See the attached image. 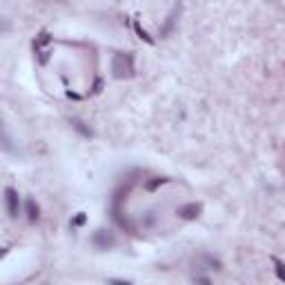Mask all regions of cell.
I'll return each instance as SVG.
<instances>
[{
	"instance_id": "6da1fadb",
	"label": "cell",
	"mask_w": 285,
	"mask_h": 285,
	"mask_svg": "<svg viewBox=\"0 0 285 285\" xmlns=\"http://www.w3.org/2000/svg\"><path fill=\"white\" fill-rule=\"evenodd\" d=\"M112 72L116 78H130L134 74V58L130 54H116L112 60Z\"/></svg>"
},
{
	"instance_id": "7a4b0ae2",
	"label": "cell",
	"mask_w": 285,
	"mask_h": 285,
	"mask_svg": "<svg viewBox=\"0 0 285 285\" xmlns=\"http://www.w3.org/2000/svg\"><path fill=\"white\" fill-rule=\"evenodd\" d=\"M5 205H7V212H9L11 219H16V216H18V209H20V201H18L16 189H11V187L5 189Z\"/></svg>"
},
{
	"instance_id": "3957f363",
	"label": "cell",
	"mask_w": 285,
	"mask_h": 285,
	"mask_svg": "<svg viewBox=\"0 0 285 285\" xmlns=\"http://www.w3.org/2000/svg\"><path fill=\"white\" fill-rule=\"evenodd\" d=\"M94 243H96V247H112L114 245V236L110 232H105V229H100L94 236Z\"/></svg>"
},
{
	"instance_id": "277c9868",
	"label": "cell",
	"mask_w": 285,
	"mask_h": 285,
	"mask_svg": "<svg viewBox=\"0 0 285 285\" xmlns=\"http://www.w3.org/2000/svg\"><path fill=\"white\" fill-rule=\"evenodd\" d=\"M179 214L183 216V219H196V216L201 214V205L199 203H187V205H183L179 209Z\"/></svg>"
},
{
	"instance_id": "5b68a950",
	"label": "cell",
	"mask_w": 285,
	"mask_h": 285,
	"mask_svg": "<svg viewBox=\"0 0 285 285\" xmlns=\"http://www.w3.org/2000/svg\"><path fill=\"white\" fill-rule=\"evenodd\" d=\"M27 216H29V221L33 223L38 219V205L33 201H27Z\"/></svg>"
},
{
	"instance_id": "8992f818",
	"label": "cell",
	"mask_w": 285,
	"mask_h": 285,
	"mask_svg": "<svg viewBox=\"0 0 285 285\" xmlns=\"http://www.w3.org/2000/svg\"><path fill=\"white\" fill-rule=\"evenodd\" d=\"M272 263H274V270H276V276H279L281 281H285V265L279 261V259H272Z\"/></svg>"
},
{
	"instance_id": "52a82bcc",
	"label": "cell",
	"mask_w": 285,
	"mask_h": 285,
	"mask_svg": "<svg viewBox=\"0 0 285 285\" xmlns=\"http://www.w3.org/2000/svg\"><path fill=\"white\" fill-rule=\"evenodd\" d=\"M134 29H136V33H138V36H140V38H145V40H147V43H152V38H149V36H147V31H145V29H142V27H140L138 23H134Z\"/></svg>"
},
{
	"instance_id": "ba28073f",
	"label": "cell",
	"mask_w": 285,
	"mask_h": 285,
	"mask_svg": "<svg viewBox=\"0 0 285 285\" xmlns=\"http://www.w3.org/2000/svg\"><path fill=\"white\" fill-rule=\"evenodd\" d=\"M163 183H167V179H154V181H149V183H147V189L152 192V189H156L158 185H163Z\"/></svg>"
},
{
	"instance_id": "9c48e42d",
	"label": "cell",
	"mask_w": 285,
	"mask_h": 285,
	"mask_svg": "<svg viewBox=\"0 0 285 285\" xmlns=\"http://www.w3.org/2000/svg\"><path fill=\"white\" fill-rule=\"evenodd\" d=\"M85 223V214H78L76 219H74V225H83Z\"/></svg>"
},
{
	"instance_id": "30bf717a",
	"label": "cell",
	"mask_w": 285,
	"mask_h": 285,
	"mask_svg": "<svg viewBox=\"0 0 285 285\" xmlns=\"http://www.w3.org/2000/svg\"><path fill=\"white\" fill-rule=\"evenodd\" d=\"M110 285H132V283H127V281H112Z\"/></svg>"
},
{
	"instance_id": "8fae6325",
	"label": "cell",
	"mask_w": 285,
	"mask_h": 285,
	"mask_svg": "<svg viewBox=\"0 0 285 285\" xmlns=\"http://www.w3.org/2000/svg\"><path fill=\"white\" fill-rule=\"evenodd\" d=\"M201 285H209V283L207 281H201Z\"/></svg>"
}]
</instances>
